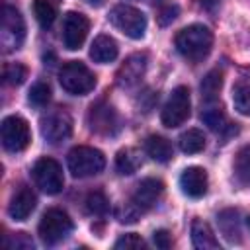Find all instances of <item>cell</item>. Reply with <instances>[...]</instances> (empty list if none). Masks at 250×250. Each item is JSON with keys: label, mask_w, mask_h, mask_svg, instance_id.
Returning <instances> with one entry per match:
<instances>
[{"label": "cell", "mask_w": 250, "mask_h": 250, "mask_svg": "<svg viewBox=\"0 0 250 250\" xmlns=\"http://www.w3.org/2000/svg\"><path fill=\"white\" fill-rule=\"evenodd\" d=\"M164 191V184L158 178H145L139 182L137 189L133 191L131 199L125 203L123 213L119 215L121 223H135L141 215H145L150 207H154V203L160 199Z\"/></svg>", "instance_id": "1"}, {"label": "cell", "mask_w": 250, "mask_h": 250, "mask_svg": "<svg viewBox=\"0 0 250 250\" xmlns=\"http://www.w3.org/2000/svg\"><path fill=\"white\" fill-rule=\"evenodd\" d=\"M213 47V33L203 23H191L178 31L176 35V49L193 62L203 61Z\"/></svg>", "instance_id": "2"}, {"label": "cell", "mask_w": 250, "mask_h": 250, "mask_svg": "<svg viewBox=\"0 0 250 250\" xmlns=\"http://www.w3.org/2000/svg\"><path fill=\"white\" fill-rule=\"evenodd\" d=\"M59 82L62 90H66L72 96H86L96 86L94 72L80 61H68L62 64L59 72Z\"/></svg>", "instance_id": "3"}, {"label": "cell", "mask_w": 250, "mask_h": 250, "mask_svg": "<svg viewBox=\"0 0 250 250\" xmlns=\"http://www.w3.org/2000/svg\"><path fill=\"white\" fill-rule=\"evenodd\" d=\"M68 172L74 178H90L105 168V156L94 146H74L66 158Z\"/></svg>", "instance_id": "4"}, {"label": "cell", "mask_w": 250, "mask_h": 250, "mask_svg": "<svg viewBox=\"0 0 250 250\" xmlns=\"http://www.w3.org/2000/svg\"><path fill=\"white\" fill-rule=\"evenodd\" d=\"M109 21L113 27H117L123 35L131 39H141L145 37L146 31V16L129 4H117L109 12Z\"/></svg>", "instance_id": "5"}, {"label": "cell", "mask_w": 250, "mask_h": 250, "mask_svg": "<svg viewBox=\"0 0 250 250\" xmlns=\"http://www.w3.org/2000/svg\"><path fill=\"white\" fill-rule=\"evenodd\" d=\"M25 39V21L14 6L2 8V25H0V45L4 53L18 51Z\"/></svg>", "instance_id": "6"}, {"label": "cell", "mask_w": 250, "mask_h": 250, "mask_svg": "<svg viewBox=\"0 0 250 250\" xmlns=\"http://www.w3.org/2000/svg\"><path fill=\"white\" fill-rule=\"evenodd\" d=\"M31 176H33L35 186L47 195H57L64 188L62 168L55 158H49V156L39 158L31 168Z\"/></svg>", "instance_id": "7"}, {"label": "cell", "mask_w": 250, "mask_h": 250, "mask_svg": "<svg viewBox=\"0 0 250 250\" xmlns=\"http://www.w3.org/2000/svg\"><path fill=\"white\" fill-rule=\"evenodd\" d=\"M0 137H2V146L8 152H21L29 146L31 143V131L29 125L23 117L20 115H8L2 119L0 125Z\"/></svg>", "instance_id": "8"}, {"label": "cell", "mask_w": 250, "mask_h": 250, "mask_svg": "<svg viewBox=\"0 0 250 250\" xmlns=\"http://www.w3.org/2000/svg\"><path fill=\"white\" fill-rule=\"evenodd\" d=\"M39 238L53 246L61 240H64L72 230V221L62 209H47L39 221Z\"/></svg>", "instance_id": "9"}, {"label": "cell", "mask_w": 250, "mask_h": 250, "mask_svg": "<svg viewBox=\"0 0 250 250\" xmlns=\"http://www.w3.org/2000/svg\"><path fill=\"white\" fill-rule=\"evenodd\" d=\"M189 111H191L189 90L186 86H178V88L172 90L168 102L162 107V113H160L162 125L168 127V129L178 127V125H182L189 117Z\"/></svg>", "instance_id": "10"}, {"label": "cell", "mask_w": 250, "mask_h": 250, "mask_svg": "<svg viewBox=\"0 0 250 250\" xmlns=\"http://www.w3.org/2000/svg\"><path fill=\"white\" fill-rule=\"evenodd\" d=\"M41 135L49 145H61L72 135V119L66 111L55 109L41 119Z\"/></svg>", "instance_id": "11"}, {"label": "cell", "mask_w": 250, "mask_h": 250, "mask_svg": "<svg viewBox=\"0 0 250 250\" xmlns=\"http://www.w3.org/2000/svg\"><path fill=\"white\" fill-rule=\"evenodd\" d=\"M90 29V21L84 14L80 12H68L64 16V23H62V43L68 51H76L82 47V43L86 41Z\"/></svg>", "instance_id": "12"}, {"label": "cell", "mask_w": 250, "mask_h": 250, "mask_svg": "<svg viewBox=\"0 0 250 250\" xmlns=\"http://www.w3.org/2000/svg\"><path fill=\"white\" fill-rule=\"evenodd\" d=\"M88 127L98 135H115L119 129L117 113L105 102H98L88 111Z\"/></svg>", "instance_id": "13"}, {"label": "cell", "mask_w": 250, "mask_h": 250, "mask_svg": "<svg viewBox=\"0 0 250 250\" xmlns=\"http://www.w3.org/2000/svg\"><path fill=\"white\" fill-rule=\"evenodd\" d=\"M145 70H146V55L145 53H135L117 70V84L121 88H133L135 84L141 82Z\"/></svg>", "instance_id": "14"}, {"label": "cell", "mask_w": 250, "mask_h": 250, "mask_svg": "<svg viewBox=\"0 0 250 250\" xmlns=\"http://www.w3.org/2000/svg\"><path fill=\"white\" fill-rule=\"evenodd\" d=\"M207 186H209V178L201 166H189L180 176V188L188 197L193 199L203 197L207 193Z\"/></svg>", "instance_id": "15"}, {"label": "cell", "mask_w": 250, "mask_h": 250, "mask_svg": "<svg viewBox=\"0 0 250 250\" xmlns=\"http://www.w3.org/2000/svg\"><path fill=\"white\" fill-rule=\"evenodd\" d=\"M37 205V197L35 193L31 191V188L27 186H21L10 199V205H8V215L14 219V221H25L33 209Z\"/></svg>", "instance_id": "16"}, {"label": "cell", "mask_w": 250, "mask_h": 250, "mask_svg": "<svg viewBox=\"0 0 250 250\" xmlns=\"http://www.w3.org/2000/svg\"><path fill=\"white\" fill-rule=\"evenodd\" d=\"M117 53H119V47H117V41L109 35H98L94 41H92V47H90V59L98 64H107L111 61L117 59Z\"/></svg>", "instance_id": "17"}, {"label": "cell", "mask_w": 250, "mask_h": 250, "mask_svg": "<svg viewBox=\"0 0 250 250\" xmlns=\"http://www.w3.org/2000/svg\"><path fill=\"white\" fill-rule=\"evenodd\" d=\"M217 225L221 234L230 242V244H238L242 240V232H240V219H238V211L234 209H225L217 215Z\"/></svg>", "instance_id": "18"}, {"label": "cell", "mask_w": 250, "mask_h": 250, "mask_svg": "<svg viewBox=\"0 0 250 250\" xmlns=\"http://www.w3.org/2000/svg\"><path fill=\"white\" fill-rule=\"evenodd\" d=\"M145 152H146L152 160H156V162H160V164L170 162L172 156H174V150H172L170 141L164 139V137H160V135H150V137H146V141H145Z\"/></svg>", "instance_id": "19"}, {"label": "cell", "mask_w": 250, "mask_h": 250, "mask_svg": "<svg viewBox=\"0 0 250 250\" xmlns=\"http://www.w3.org/2000/svg\"><path fill=\"white\" fill-rule=\"evenodd\" d=\"M191 242L199 250H215V248H219V240L215 238L211 227L201 219H195L191 223Z\"/></svg>", "instance_id": "20"}, {"label": "cell", "mask_w": 250, "mask_h": 250, "mask_svg": "<svg viewBox=\"0 0 250 250\" xmlns=\"http://www.w3.org/2000/svg\"><path fill=\"white\" fill-rule=\"evenodd\" d=\"M201 121H203L211 131H215V133H230V135L236 133V129L230 127V123H229L227 115L223 113V109L217 107V105H207V107H203V109H201Z\"/></svg>", "instance_id": "21"}, {"label": "cell", "mask_w": 250, "mask_h": 250, "mask_svg": "<svg viewBox=\"0 0 250 250\" xmlns=\"http://www.w3.org/2000/svg\"><path fill=\"white\" fill-rule=\"evenodd\" d=\"M178 145H180L182 152H186V154H197V152H201L205 148V135L199 129H188V131H184L180 135Z\"/></svg>", "instance_id": "22"}, {"label": "cell", "mask_w": 250, "mask_h": 250, "mask_svg": "<svg viewBox=\"0 0 250 250\" xmlns=\"http://www.w3.org/2000/svg\"><path fill=\"white\" fill-rule=\"evenodd\" d=\"M139 166H141V156H139L137 150H133V148H123V150L117 152V156H115V168H117V172H119L121 176H131V174H135V172L139 170Z\"/></svg>", "instance_id": "23"}, {"label": "cell", "mask_w": 250, "mask_h": 250, "mask_svg": "<svg viewBox=\"0 0 250 250\" xmlns=\"http://www.w3.org/2000/svg\"><path fill=\"white\" fill-rule=\"evenodd\" d=\"M221 86H223V74H221L219 70H211V72H207L205 78L201 80V86H199V90H201V98H203L205 102H213V100L219 96Z\"/></svg>", "instance_id": "24"}, {"label": "cell", "mask_w": 250, "mask_h": 250, "mask_svg": "<svg viewBox=\"0 0 250 250\" xmlns=\"http://www.w3.org/2000/svg\"><path fill=\"white\" fill-rule=\"evenodd\" d=\"M234 178L242 186L250 184V145L242 146L236 152V158H234Z\"/></svg>", "instance_id": "25"}, {"label": "cell", "mask_w": 250, "mask_h": 250, "mask_svg": "<svg viewBox=\"0 0 250 250\" xmlns=\"http://www.w3.org/2000/svg\"><path fill=\"white\" fill-rule=\"evenodd\" d=\"M33 14L43 29L51 27L55 21V16H57V12L49 0H33Z\"/></svg>", "instance_id": "26"}, {"label": "cell", "mask_w": 250, "mask_h": 250, "mask_svg": "<svg viewBox=\"0 0 250 250\" xmlns=\"http://www.w3.org/2000/svg\"><path fill=\"white\" fill-rule=\"evenodd\" d=\"M232 105L238 113L250 115V84L238 82L232 88Z\"/></svg>", "instance_id": "27"}, {"label": "cell", "mask_w": 250, "mask_h": 250, "mask_svg": "<svg viewBox=\"0 0 250 250\" xmlns=\"http://www.w3.org/2000/svg\"><path fill=\"white\" fill-rule=\"evenodd\" d=\"M25 78H27V68L20 62H10L2 70V80L10 86H20V84H23Z\"/></svg>", "instance_id": "28"}, {"label": "cell", "mask_w": 250, "mask_h": 250, "mask_svg": "<svg viewBox=\"0 0 250 250\" xmlns=\"http://www.w3.org/2000/svg\"><path fill=\"white\" fill-rule=\"evenodd\" d=\"M27 100H29V104L35 105V107L47 105L49 100H51V88H49V84H45V82H35V84L31 86V90H29Z\"/></svg>", "instance_id": "29"}, {"label": "cell", "mask_w": 250, "mask_h": 250, "mask_svg": "<svg viewBox=\"0 0 250 250\" xmlns=\"http://www.w3.org/2000/svg\"><path fill=\"white\" fill-rule=\"evenodd\" d=\"M107 197L102 193V191H92L88 197H86V211L90 215H104L107 213Z\"/></svg>", "instance_id": "30"}, {"label": "cell", "mask_w": 250, "mask_h": 250, "mask_svg": "<svg viewBox=\"0 0 250 250\" xmlns=\"http://www.w3.org/2000/svg\"><path fill=\"white\" fill-rule=\"evenodd\" d=\"M145 246V240L135 234V232H129V234H123L117 242H115V248L117 250H137V248H143Z\"/></svg>", "instance_id": "31"}, {"label": "cell", "mask_w": 250, "mask_h": 250, "mask_svg": "<svg viewBox=\"0 0 250 250\" xmlns=\"http://www.w3.org/2000/svg\"><path fill=\"white\" fill-rule=\"evenodd\" d=\"M4 244H6L8 248L33 250V240H31L25 232H16V234H12V240H10V238H6V240H4Z\"/></svg>", "instance_id": "32"}, {"label": "cell", "mask_w": 250, "mask_h": 250, "mask_svg": "<svg viewBox=\"0 0 250 250\" xmlns=\"http://www.w3.org/2000/svg\"><path fill=\"white\" fill-rule=\"evenodd\" d=\"M152 242L156 244V248H162V250L170 248V246H172V238H170V232H168V230H164V229H160V230H154V232H152Z\"/></svg>", "instance_id": "33"}, {"label": "cell", "mask_w": 250, "mask_h": 250, "mask_svg": "<svg viewBox=\"0 0 250 250\" xmlns=\"http://www.w3.org/2000/svg\"><path fill=\"white\" fill-rule=\"evenodd\" d=\"M176 16H178V6H166L158 14V23L160 25H168L170 21L176 20Z\"/></svg>", "instance_id": "34"}, {"label": "cell", "mask_w": 250, "mask_h": 250, "mask_svg": "<svg viewBox=\"0 0 250 250\" xmlns=\"http://www.w3.org/2000/svg\"><path fill=\"white\" fill-rule=\"evenodd\" d=\"M201 6H203L205 10H209V12H213V10L219 6V0H201Z\"/></svg>", "instance_id": "35"}, {"label": "cell", "mask_w": 250, "mask_h": 250, "mask_svg": "<svg viewBox=\"0 0 250 250\" xmlns=\"http://www.w3.org/2000/svg\"><path fill=\"white\" fill-rule=\"evenodd\" d=\"M88 4H92V6H102L104 0H88Z\"/></svg>", "instance_id": "36"}, {"label": "cell", "mask_w": 250, "mask_h": 250, "mask_svg": "<svg viewBox=\"0 0 250 250\" xmlns=\"http://www.w3.org/2000/svg\"><path fill=\"white\" fill-rule=\"evenodd\" d=\"M248 227H250V217H248Z\"/></svg>", "instance_id": "37"}]
</instances>
